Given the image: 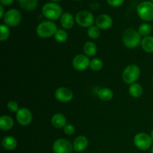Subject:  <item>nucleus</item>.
<instances>
[{
  "instance_id": "nucleus-26",
  "label": "nucleus",
  "mask_w": 153,
  "mask_h": 153,
  "mask_svg": "<svg viewBox=\"0 0 153 153\" xmlns=\"http://www.w3.org/2000/svg\"><path fill=\"white\" fill-rule=\"evenodd\" d=\"M152 25L149 23H142L140 24V26L138 27L137 31L139 34L143 37H146L149 36V34L152 32Z\"/></svg>"
},
{
  "instance_id": "nucleus-36",
  "label": "nucleus",
  "mask_w": 153,
  "mask_h": 153,
  "mask_svg": "<svg viewBox=\"0 0 153 153\" xmlns=\"http://www.w3.org/2000/svg\"><path fill=\"white\" fill-rule=\"evenodd\" d=\"M151 153H153V145L152 147H151Z\"/></svg>"
},
{
  "instance_id": "nucleus-27",
  "label": "nucleus",
  "mask_w": 153,
  "mask_h": 153,
  "mask_svg": "<svg viewBox=\"0 0 153 153\" xmlns=\"http://www.w3.org/2000/svg\"><path fill=\"white\" fill-rule=\"evenodd\" d=\"M10 31L8 26L5 24H1L0 25V40L2 42L5 41L10 37Z\"/></svg>"
},
{
  "instance_id": "nucleus-3",
  "label": "nucleus",
  "mask_w": 153,
  "mask_h": 153,
  "mask_svg": "<svg viewBox=\"0 0 153 153\" xmlns=\"http://www.w3.org/2000/svg\"><path fill=\"white\" fill-rule=\"evenodd\" d=\"M57 25L51 20H46L41 22L37 27L36 33L38 37L41 38H49L55 35L58 30Z\"/></svg>"
},
{
  "instance_id": "nucleus-14",
  "label": "nucleus",
  "mask_w": 153,
  "mask_h": 153,
  "mask_svg": "<svg viewBox=\"0 0 153 153\" xmlns=\"http://www.w3.org/2000/svg\"><path fill=\"white\" fill-rule=\"evenodd\" d=\"M88 139L84 135H79L76 137L73 143V150L77 152H82L85 151L88 146Z\"/></svg>"
},
{
  "instance_id": "nucleus-11",
  "label": "nucleus",
  "mask_w": 153,
  "mask_h": 153,
  "mask_svg": "<svg viewBox=\"0 0 153 153\" xmlns=\"http://www.w3.org/2000/svg\"><path fill=\"white\" fill-rule=\"evenodd\" d=\"M90 63H91V61L89 59V57L85 55L79 54L73 58L72 64L75 70L78 71H85L88 67H90Z\"/></svg>"
},
{
  "instance_id": "nucleus-24",
  "label": "nucleus",
  "mask_w": 153,
  "mask_h": 153,
  "mask_svg": "<svg viewBox=\"0 0 153 153\" xmlns=\"http://www.w3.org/2000/svg\"><path fill=\"white\" fill-rule=\"evenodd\" d=\"M88 36L92 40H96L100 37V34H101V29L97 25H92L90 28H88Z\"/></svg>"
},
{
  "instance_id": "nucleus-1",
  "label": "nucleus",
  "mask_w": 153,
  "mask_h": 153,
  "mask_svg": "<svg viewBox=\"0 0 153 153\" xmlns=\"http://www.w3.org/2000/svg\"><path fill=\"white\" fill-rule=\"evenodd\" d=\"M141 35L134 28H128L123 34V43L128 49H135L141 43Z\"/></svg>"
},
{
  "instance_id": "nucleus-4",
  "label": "nucleus",
  "mask_w": 153,
  "mask_h": 153,
  "mask_svg": "<svg viewBox=\"0 0 153 153\" xmlns=\"http://www.w3.org/2000/svg\"><path fill=\"white\" fill-rule=\"evenodd\" d=\"M140 76V70L136 64H129L124 69L122 74L123 81L127 85L136 83Z\"/></svg>"
},
{
  "instance_id": "nucleus-16",
  "label": "nucleus",
  "mask_w": 153,
  "mask_h": 153,
  "mask_svg": "<svg viewBox=\"0 0 153 153\" xmlns=\"http://www.w3.org/2000/svg\"><path fill=\"white\" fill-rule=\"evenodd\" d=\"M60 22H61V26L64 29H70L74 25L76 19H75V18L73 17L71 13H69V12H65L61 16Z\"/></svg>"
},
{
  "instance_id": "nucleus-13",
  "label": "nucleus",
  "mask_w": 153,
  "mask_h": 153,
  "mask_svg": "<svg viewBox=\"0 0 153 153\" xmlns=\"http://www.w3.org/2000/svg\"><path fill=\"white\" fill-rule=\"evenodd\" d=\"M96 25L102 30H106L110 28L113 25V19L109 15L103 13L100 14L96 18Z\"/></svg>"
},
{
  "instance_id": "nucleus-23",
  "label": "nucleus",
  "mask_w": 153,
  "mask_h": 153,
  "mask_svg": "<svg viewBox=\"0 0 153 153\" xmlns=\"http://www.w3.org/2000/svg\"><path fill=\"white\" fill-rule=\"evenodd\" d=\"M128 93L134 98H139L143 93V88L140 84L134 83L131 85L128 88Z\"/></svg>"
},
{
  "instance_id": "nucleus-25",
  "label": "nucleus",
  "mask_w": 153,
  "mask_h": 153,
  "mask_svg": "<svg viewBox=\"0 0 153 153\" xmlns=\"http://www.w3.org/2000/svg\"><path fill=\"white\" fill-rule=\"evenodd\" d=\"M54 37L58 43H63L67 41V39H68V35H67V33L65 30L58 29L55 32V35H54Z\"/></svg>"
},
{
  "instance_id": "nucleus-28",
  "label": "nucleus",
  "mask_w": 153,
  "mask_h": 153,
  "mask_svg": "<svg viewBox=\"0 0 153 153\" xmlns=\"http://www.w3.org/2000/svg\"><path fill=\"white\" fill-rule=\"evenodd\" d=\"M103 67V62L101 59L98 58H94L90 63V68L94 71H100Z\"/></svg>"
},
{
  "instance_id": "nucleus-17",
  "label": "nucleus",
  "mask_w": 153,
  "mask_h": 153,
  "mask_svg": "<svg viewBox=\"0 0 153 153\" xmlns=\"http://www.w3.org/2000/svg\"><path fill=\"white\" fill-rule=\"evenodd\" d=\"M1 145L7 150H13L17 146V141L13 136H5L1 140Z\"/></svg>"
},
{
  "instance_id": "nucleus-40",
  "label": "nucleus",
  "mask_w": 153,
  "mask_h": 153,
  "mask_svg": "<svg viewBox=\"0 0 153 153\" xmlns=\"http://www.w3.org/2000/svg\"><path fill=\"white\" fill-rule=\"evenodd\" d=\"M71 153H73V152H71Z\"/></svg>"
},
{
  "instance_id": "nucleus-31",
  "label": "nucleus",
  "mask_w": 153,
  "mask_h": 153,
  "mask_svg": "<svg viewBox=\"0 0 153 153\" xmlns=\"http://www.w3.org/2000/svg\"><path fill=\"white\" fill-rule=\"evenodd\" d=\"M125 0H107V2L111 7H120L123 4Z\"/></svg>"
},
{
  "instance_id": "nucleus-37",
  "label": "nucleus",
  "mask_w": 153,
  "mask_h": 153,
  "mask_svg": "<svg viewBox=\"0 0 153 153\" xmlns=\"http://www.w3.org/2000/svg\"><path fill=\"white\" fill-rule=\"evenodd\" d=\"M150 1H153V0H150Z\"/></svg>"
},
{
  "instance_id": "nucleus-5",
  "label": "nucleus",
  "mask_w": 153,
  "mask_h": 153,
  "mask_svg": "<svg viewBox=\"0 0 153 153\" xmlns=\"http://www.w3.org/2000/svg\"><path fill=\"white\" fill-rule=\"evenodd\" d=\"M137 15L143 21L150 22L153 20V1H144L137 7Z\"/></svg>"
},
{
  "instance_id": "nucleus-9",
  "label": "nucleus",
  "mask_w": 153,
  "mask_h": 153,
  "mask_svg": "<svg viewBox=\"0 0 153 153\" xmlns=\"http://www.w3.org/2000/svg\"><path fill=\"white\" fill-rule=\"evenodd\" d=\"M52 150L55 153H71L73 152V143L65 138H59L54 142Z\"/></svg>"
},
{
  "instance_id": "nucleus-39",
  "label": "nucleus",
  "mask_w": 153,
  "mask_h": 153,
  "mask_svg": "<svg viewBox=\"0 0 153 153\" xmlns=\"http://www.w3.org/2000/svg\"><path fill=\"white\" fill-rule=\"evenodd\" d=\"M75 1H78V0H75Z\"/></svg>"
},
{
  "instance_id": "nucleus-21",
  "label": "nucleus",
  "mask_w": 153,
  "mask_h": 153,
  "mask_svg": "<svg viewBox=\"0 0 153 153\" xmlns=\"http://www.w3.org/2000/svg\"><path fill=\"white\" fill-rule=\"evenodd\" d=\"M141 48L143 51L147 53H152L153 52V37L152 36H146L142 38Z\"/></svg>"
},
{
  "instance_id": "nucleus-20",
  "label": "nucleus",
  "mask_w": 153,
  "mask_h": 153,
  "mask_svg": "<svg viewBox=\"0 0 153 153\" xmlns=\"http://www.w3.org/2000/svg\"><path fill=\"white\" fill-rule=\"evenodd\" d=\"M97 96L102 101L109 102L113 99L114 93L110 88H102L99 90L97 92Z\"/></svg>"
},
{
  "instance_id": "nucleus-15",
  "label": "nucleus",
  "mask_w": 153,
  "mask_h": 153,
  "mask_svg": "<svg viewBox=\"0 0 153 153\" xmlns=\"http://www.w3.org/2000/svg\"><path fill=\"white\" fill-rule=\"evenodd\" d=\"M51 123L52 126L56 128H64L67 125V118L63 114H55L51 118Z\"/></svg>"
},
{
  "instance_id": "nucleus-32",
  "label": "nucleus",
  "mask_w": 153,
  "mask_h": 153,
  "mask_svg": "<svg viewBox=\"0 0 153 153\" xmlns=\"http://www.w3.org/2000/svg\"><path fill=\"white\" fill-rule=\"evenodd\" d=\"M14 0H0L1 4L3 6H8L13 2Z\"/></svg>"
},
{
  "instance_id": "nucleus-8",
  "label": "nucleus",
  "mask_w": 153,
  "mask_h": 153,
  "mask_svg": "<svg viewBox=\"0 0 153 153\" xmlns=\"http://www.w3.org/2000/svg\"><path fill=\"white\" fill-rule=\"evenodd\" d=\"M22 15L17 9L12 8L5 12L3 22L6 25L10 27H16L20 23Z\"/></svg>"
},
{
  "instance_id": "nucleus-10",
  "label": "nucleus",
  "mask_w": 153,
  "mask_h": 153,
  "mask_svg": "<svg viewBox=\"0 0 153 153\" xmlns=\"http://www.w3.org/2000/svg\"><path fill=\"white\" fill-rule=\"evenodd\" d=\"M32 114L27 108H20L16 113V120L22 126H27L32 121Z\"/></svg>"
},
{
  "instance_id": "nucleus-18",
  "label": "nucleus",
  "mask_w": 153,
  "mask_h": 153,
  "mask_svg": "<svg viewBox=\"0 0 153 153\" xmlns=\"http://www.w3.org/2000/svg\"><path fill=\"white\" fill-rule=\"evenodd\" d=\"M14 122L11 117L2 115L0 117V128L2 131H8L13 127Z\"/></svg>"
},
{
  "instance_id": "nucleus-22",
  "label": "nucleus",
  "mask_w": 153,
  "mask_h": 153,
  "mask_svg": "<svg viewBox=\"0 0 153 153\" xmlns=\"http://www.w3.org/2000/svg\"><path fill=\"white\" fill-rule=\"evenodd\" d=\"M83 52L88 57H94L97 52V45L94 42H86L83 46Z\"/></svg>"
},
{
  "instance_id": "nucleus-29",
  "label": "nucleus",
  "mask_w": 153,
  "mask_h": 153,
  "mask_svg": "<svg viewBox=\"0 0 153 153\" xmlns=\"http://www.w3.org/2000/svg\"><path fill=\"white\" fill-rule=\"evenodd\" d=\"M7 108L10 112H14V113H16L17 111L19 110V105L14 100H10L7 102Z\"/></svg>"
},
{
  "instance_id": "nucleus-38",
  "label": "nucleus",
  "mask_w": 153,
  "mask_h": 153,
  "mask_svg": "<svg viewBox=\"0 0 153 153\" xmlns=\"http://www.w3.org/2000/svg\"><path fill=\"white\" fill-rule=\"evenodd\" d=\"M152 82H153V77H152Z\"/></svg>"
},
{
  "instance_id": "nucleus-6",
  "label": "nucleus",
  "mask_w": 153,
  "mask_h": 153,
  "mask_svg": "<svg viewBox=\"0 0 153 153\" xmlns=\"http://www.w3.org/2000/svg\"><path fill=\"white\" fill-rule=\"evenodd\" d=\"M134 144L137 149L146 151L153 145V140L149 134L146 133H137L134 137Z\"/></svg>"
},
{
  "instance_id": "nucleus-19",
  "label": "nucleus",
  "mask_w": 153,
  "mask_h": 153,
  "mask_svg": "<svg viewBox=\"0 0 153 153\" xmlns=\"http://www.w3.org/2000/svg\"><path fill=\"white\" fill-rule=\"evenodd\" d=\"M16 1L20 6L21 8L27 10V11L34 10L38 4L37 0H16Z\"/></svg>"
},
{
  "instance_id": "nucleus-12",
  "label": "nucleus",
  "mask_w": 153,
  "mask_h": 153,
  "mask_svg": "<svg viewBox=\"0 0 153 153\" xmlns=\"http://www.w3.org/2000/svg\"><path fill=\"white\" fill-rule=\"evenodd\" d=\"M55 97L60 102L67 103L73 100V93L70 88L61 87L57 88L56 91H55Z\"/></svg>"
},
{
  "instance_id": "nucleus-35",
  "label": "nucleus",
  "mask_w": 153,
  "mask_h": 153,
  "mask_svg": "<svg viewBox=\"0 0 153 153\" xmlns=\"http://www.w3.org/2000/svg\"><path fill=\"white\" fill-rule=\"evenodd\" d=\"M50 1H52V2H57V1H59L61 0H50Z\"/></svg>"
},
{
  "instance_id": "nucleus-2",
  "label": "nucleus",
  "mask_w": 153,
  "mask_h": 153,
  "mask_svg": "<svg viewBox=\"0 0 153 153\" xmlns=\"http://www.w3.org/2000/svg\"><path fill=\"white\" fill-rule=\"evenodd\" d=\"M42 13L49 20H56L61 17L63 14L62 7L55 2L46 3L42 7Z\"/></svg>"
},
{
  "instance_id": "nucleus-34",
  "label": "nucleus",
  "mask_w": 153,
  "mask_h": 153,
  "mask_svg": "<svg viewBox=\"0 0 153 153\" xmlns=\"http://www.w3.org/2000/svg\"><path fill=\"white\" fill-rule=\"evenodd\" d=\"M150 136H151V137H152V140H153V129L152 130V131H151V133H150Z\"/></svg>"
},
{
  "instance_id": "nucleus-7",
  "label": "nucleus",
  "mask_w": 153,
  "mask_h": 153,
  "mask_svg": "<svg viewBox=\"0 0 153 153\" xmlns=\"http://www.w3.org/2000/svg\"><path fill=\"white\" fill-rule=\"evenodd\" d=\"M75 19L76 23L83 28H90L94 25L96 20L93 13L88 10H81L78 12L75 16Z\"/></svg>"
},
{
  "instance_id": "nucleus-33",
  "label": "nucleus",
  "mask_w": 153,
  "mask_h": 153,
  "mask_svg": "<svg viewBox=\"0 0 153 153\" xmlns=\"http://www.w3.org/2000/svg\"><path fill=\"white\" fill-rule=\"evenodd\" d=\"M4 14H5V13H4V7H3V5L1 4V5H0V18H1V19H3Z\"/></svg>"
},
{
  "instance_id": "nucleus-30",
  "label": "nucleus",
  "mask_w": 153,
  "mask_h": 153,
  "mask_svg": "<svg viewBox=\"0 0 153 153\" xmlns=\"http://www.w3.org/2000/svg\"><path fill=\"white\" fill-rule=\"evenodd\" d=\"M64 130V133L66 134L67 135H72L75 133L76 129H75L74 126L72 125V124H67V125L64 126V128H63Z\"/></svg>"
},
{
  "instance_id": "nucleus-41",
  "label": "nucleus",
  "mask_w": 153,
  "mask_h": 153,
  "mask_svg": "<svg viewBox=\"0 0 153 153\" xmlns=\"http://www.w3.org/2000/svg\"><path fill=\"white\" fill-rule=\"evenodd\" d=\"M152 119H153V118H152Z\"/></svg>"
}]
</instances>
